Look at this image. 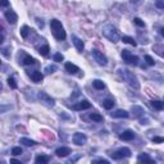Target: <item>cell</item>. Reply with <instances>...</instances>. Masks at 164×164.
<instances>
[{
  "mask_svg": "<svg viewBox=\"0 0 164 164\" xmlns=\"http://www.w3.org/2000/svg\"><path fill=\"white\" fill-rule=\"evenodd\" d=\"M50 27H51V32H53L54 37L56 40H64L65 39V31L63 28L62 23L58 19H51L50 22Z\"/></svg>",
  "mask_w": 164,
  "mask_h": 164,
  "instance_id": "cell-1",
  "label": "cell"
},
{
  "mask_svg": "<svg viewBox=\"0 0 164 164\" xmlns=\"http://www.w3.org/2000/svg\"><path fill=\"white\" fill-rule=\"evenodd\" d=\"M103 35L106 37L109 41H112V42H118L119 40H121V36H119V32L117 31L116 27L110 26V24H108V26H105L103 28Z\"/></svg>",
  "mask_w": 164,
  "mask_h": 164,
  "instance_id": "cell-2",
  "label": "cell"
},
{
  "mask_svg": "<svg viewBox=\"0 0 164 164\" xmlns=\"http://www.w3.org/2000/svg\"><path fill=\"white\" fill-rule=\"evenodd\" d=\"M119 72H121L123 80L127 81L128 85H130L131 87H133L135 90H138V89H140V83H138L137 77H136V76L133 75L132 72H130V71H127V69H119Z\"/></svg>",
  "mask_w": 164,
  "mask_h": 164,
  "instance_id": "cell-3",
  "label": "cell"
},
{
  "mask_svg": "<svg viewBox=\"0 0 164 164\" xmlns=\"http://www.w3.org/2000/svg\"><path fill=\"white\" fill-rule=\"evenodd\" d=\"M37 97H39L41 104L45 105V106H48V108H53L54 104H55L54 99H51V97L49 96L48 94H45V92H39V94H37Z\"/></svg>",
  "mask_w": 164,
  "mask_h": 164,
  "instance_id": "cell-4",
  "label": "cell"
},
{
  "mask_svg": "<svg viewBox=\"0 0 164 164\" xmlns=\"http://www.w3.org/2000/svg\"><path fill=\"white\" fill-rule=\"evenodd\" d=\"M112 157H113L114 159H122V158H128V157H131V150L128 149V147H122V149H119L117 153L112 154Z\"/></svg>",
  "mask_w": 164,
  "mask_h": 164,
  "instance_id": "cell-5",
  "label": "cell"
},
{
  "mask_svg": "<svg viewBox=\"0 0 164 164\" xmlns=\"http://www.w3.org/2000/svg\"><path fill=\"white\" fill-rule=\"evenodd\" d=\"M122 58L124 59L127 63H131V64H137L138 62V58L136 55H132L128 50H123L122 51Z\"/></svg>",
  "mask_w": 164,
  "mask_h": 164,
  "instance_id": "cell-6",
  "label": "cell"
},
{
  "mask_svg": "<svg viewBox=\"0 0 164 164\" xmlns=\"http://www.w3.org/2000/svg\"><path fill=\"white\" fill-rule=\"evenodd\" d=\"M87 141V137L86 135H83V133L81 132H77L73 135V142H75L76 145H78V146H82V145H85Z\"/></svg>",
  "mask_w": 164,
  "mask_h": 164,
  "instance_id": "cell-7",
  "label": "cell"
},
{
  "mask_svg": "<svg viewBox=\"0 0 164 164\" xmlns=\"http://www.w3.org/2000/svg\"><path fill=\"white\" fill-rule=\"evenodd\" d=\"M92 54H94L95 60L99 63L100 65H105L106 63H108V59H106V56L104 55L103 53H100L99 50H92Z\"/></svg>",
  "mask_w": 164,
  "mask_h": 164,
  "instance_id": "cell-8",
  "label": "cell"
},
{
  "mask_svg": "<svg viewBox=\"0 0 164 164\" xmlns=\"http://www.w3.org/2000/svg\"><path fill=\"white\" fill-rule=\"evenodd\" d=\"M4 17L7 18V21L9 22L10 24H14V23H17V21H18V15L15 14L13 10H7V12L4 13Z\"/></svg>",
  "mask_w": 164,
  "mask_h": 164,
  "instance_id": "cell-9",
  "label": "cell"
},
{
  "mask_svg": "<svg viewBox=\"0 0 164 164\" xmlns=\"http://www.w3.org/2000/svg\"><path fill=\"white\" fill-rule=\"evenodd\" d=\"M90 106H91V104L87 101V100H82V101L75 104L73 109H75V110H85V109H89Z\"/></svg>",
  "mask_w": 164,
  "mask_h": 164,
  "instance_id": "cell-10",
  "label": "cell"
},
{
  "mask_svg": "<svg viewBox=\"0 0 164 164\" xmlns=\"http://www.w3.org/2000/svg\"><path fill=\"white\" fill-rule=\"evenodd\" d=\"M55 154H56V157H59V158H64V157H67V155L71 154V149L69 147L62 146V147H59V149L55 150Z\"/></svg>",
  "mask_w": 164,
  "mask_h": 164,
  "instance_id": "cell-11",
  "label": "cell"
},
{
  "mask_svg": "<svg viewBox=\"0 0 164 164\" xmlns=\"http://www.w3.org/2000/svg\"><path fill=\"white\" fill-rule=\"evenodd\" d=\"M133 137H135V133H133V131H131V130L124 131V132L119 136V138H121V140H124V141H130V140H132Z\"/></svg>",
  "mask_w": 164,
  "mask_h": 164,
  "instance_id": "cell-12",
  "label": "cell"
},
{
  "mask_svg": "<svg viewBox=\"0 0 164 164\" xmlns=\"http://www.w3.org/2000/svg\"><path fill=\"white\" fill-rule=\"evenodd\" d=\"M30 76H31V80L34 82H36V83H40V82L42 81V78H44L42 73L39 72V71H35V72L30 73Z\"/></svg>",
  "mask_w": 164,
  "mask_h": 164,
  "instance_id": "cell-13",
  "label": "cell"
},
{
  "mask_svg": "<svg viewBox=\"0 0 164 164\" xmlns=\"http://www.w3.org/2000/svg\"><path fill=\"white\" fill-rule=\"evenodd\" d=\"M128 112L123 110V109H118V110H116L114 113H112V117H114V118H128Z\"/></svg>",
  "mask_w": 164,
  "mask_h": 164,
  "instance_id": "cell-14",
  "label": "cell"
},
{
  "mask_svg": "<svg viewBox=\"0 0 164 164\" xmlns=\"http://www.w3.org/2000/svg\"><path fill=\"white\" fill-rule=\"evenodd\" d=\"M65 71H67L68 73H71V75H75V73H77L78 71V67L75 64H72V63H65Z\"/></svg>",
  "mask_w": 164,
  "mask_h": 164,
  "instance_id": "cell-15",
  "label": "cell"
},
{
  "mask_svg": "<svg viewBox=\"0 0 164 164\" xmlns=\"http://www.w3.org/2000/svg\"><path fill=\"white\" fill-rule=\"evenodd\" d=\"M72 40H73V44H75L76 49H77L78 51H82V50H83L85 45H83V42H82V40H80L78 37H76V36H73Z\"/></svg>",
  "mask_w": 164,
  "mask_h": 164,
  "instance_id": "cell-16",
  "label": "cell"
},
{
  "mask_svg": "<svg viewBox=\"0 0 164 164\" xmlns=\"http://www.w3.org/2000/svg\"><path fill=\"white\" fill-rule=\"evenodd\" d=\"M150 104H151V106L154 109H157V110H162V109L164 108V104L162 101H159V100H151Z\"/></svg>",
  "mask_w": 164,
  "mask_h": 164,
  "instance_id": "cell-17",
  "label": "cell"
},
{
  "mask_svg": "<svg viewBox=\"0 0 164 164\" xmlns=\"http://www.w3.org/2000/svg\"><path fill=\"white\" fill-rule=\"evenodd\" d=\"M132 112L136 117H142L144 113H145V110L141 108V106H132Z\"/></svg>",
  "mask_w": 164,
  "mask_h": 164,
  "instance_id": "cell-18",
  "label": "cell"
},
{
  "mask_svg": "<svg viewBox=\"0 0 164 164\" xmlns=\"http://www.w3.org/2000/svg\"><path fill=\"white\" fill-rule=\"evenodd\" d=\"M103 106H104L105 109H108V110H109V109H112V108L114 106L113 99H105V100L103 101Z\"/></svg>",
  "mask_w": 164,
  "mask_h": 164,
  "instance_id": "cell-19",
  "label": "cell"
},
{
  "mask_svg": "<svg viewBox=\"0 0 164 164\" xmlns=\"http://www.w3.org/2000/svg\"><path fill=\"white\" fill-rule=\"evenodd\" d=\"M92 86H94L96 90H103L104 87H105V85H104V82H103V81H100V80H95V81H92Z\"/></svg>",
  "mask_w": 164,
  "mask_h": 164,
  "instance_id": "cell-20",
  "label": "cell"
},
{
  "mask_svg": "<svg viewBox=\"0 0 164 164\" xmlns=\"http://www.w3.org/2000/svg\"><path fill=\"white\" fill-rule=\"evenodd\" d=\"M21 144L26 145V146H34V145H36V141L30 140V138H26V137H22L21 138Z\"/></svg>",
  "mask_w": 164,
  "mask_h": 164,
  "instance_id": "cell-21",
  "label": "cell"
},
{
  "mask_svg": "<svg viewBox=\"0 0 164 164\" xmlns=\"http://www.w3.org/2000/svg\"><path fill=\"white\" fill-rule=\"evenodd\" d=\"M122 41H123V42H126V44H130V45H132V46L137 45V42H136V41L133 40L132 37H130V36H123L122 37Z\"/></svg>",
  "mask_w": 164,
  "mask_h": 164,
  "instance_id": "cell-22",
  "label": "cell"
},
{
  "mask_svg": "<svg viewBox=\"0 0 164 164\" xmlns=\"http://www.w3.org/2000/svg\"><path fill=\"white\" fill-rule=\"evenodd\" d=\"M48 162H49V157H46V155H39L36 158V163L39 164H46Z\"/></svg>",
  "mask_w": 164,
  "mask_h": 164,
  "instance_id": "cell-23",
  "label": "cell"
},
{
  "mask_svg": "<svg viewBox=\"0 0 164 164\" xmlns=\"http://www.w3.org/2000/svg\"><path fill=\"white\" fill-rule=\"evenodd\" d=\"M138 162H146V163H154V160H151L146 154L138 155Z\"/></svg>",
  "mask_w": 164,
  "mask_h": 164,
  "instance_id": "cell-24",
  "label": "cell"
},
{
  "mask_svg": "<svg viewBox=\"0 0 164 164\" xmlns=\"http://www.w3.org/2000/svg\"><path fill=\"white\" fill-rule=\"evenodd\" d=\"M90 119H92V121H95V122H103V117L100 116V114H97V113H91L90 114Z\"/></svg>",
  "mask_w": 164,
  "mask_h": 164,
  "instance_id": "cell-25",
  "label": "cell"
},
{
  "mask_svg": "<svg viewBox=\"0 0 164 164\" xmlns=\"http://www.w3.org/2000/svg\"><path fill=\"white\" fill-rule=\"evenodd\" d=\"M35 62H36V60H35L32 56H30V55H26V56L23 58V63H24L26 65H31V64H34Z\"/></svg>",
  "mask_w": 164,
  "mask_h": 164,
  "instance_id": "cell-26",
  "label": "cell"
},
{
  "mask_svg": "<svg viewBox=\"0 0 164 164\" xmlns=\"http://www.w3.org/2000/svg\"><path fill=\"white\" fill-rule=\"evenodd\" d=\"M28 32H30V28L27 26H23L21 30V36L23 37V39H26L27 36H28Z\"/></svg>",
  "mask_w": 164,
  "mask_h": 164,
  "instance_id": "cell-27",
  "label": "cell"
},
{
  "mask_svg": "<svg viewBox=\"0 0 164 164\" xmlns=\"http://www.w3.org/2000/svg\"><path fill=\"white\" fill-rule=\"evenodd\" d=\"M40 54L41 55H48L49 54V51H50V49H49V46L48 45H44V46H41L40 48Z\"/></svg>",
  "mask_w": 164,
  "mask_h": 164,
  "instance_id": "cell-28",
  "label": "cell"
},
{
  "mask_svg": "<svg viewBox=\"0 0 164 164\" xmlns=\"http://www.w3.org/2000/svg\"><path fill=\"white\" fill-rule=\"evenodd\" d=\"M12 154L15 155V157H17V155H21L22 154V149H21V147H17V146L13 147V149H12Z\"/></svg>",
  "mask_w": 164,
  "mask_h": 164,
  "instance_id": "cell-29",
  "label": "cell"
},
{
  "mask_svg": "<svg viewBox=\"0 0 164 164\" xmlns=\"http://www.w3.org/2000/svg\"><path fill=\"white\" fill-rule=\"evenodd\" d=\"M145 60L147 62V64H149V65H154V64H155V60H154V59H153L150 55H146V56H145Z\"/></svg>",
  "mask_w": 164,
  "mask_h": 164,
  "instance_id": "cell-30",
  "label": "cell"
},
{
  "mask_svg": "<svg viewBox=\"0 0 164 164\" xmlns=\"http://www.w3.org/2000/svg\"><path fill=\"white\" fill-rule=\"evenodd\" d=\"M153 141H154L155 144H162V142H164V137H159V136H155V137L153 138Z\"/></svg>",
  "mask_w": 164,
  "mask_h": 164,
  "instance_id": "cell-31",
  "label": "cell"
},
{
  "mask_svg": "<svg viewBox=\"0 0 164 164\" xmlns=\"http://www.w3.org/2000/svg\"><path fill=\"white\" fill-rule=\"evenodd\" d=\"M155 5H157L159 9H164V0H157V1H155Z\"/></svg>",
  "mask_w": 164,
  "mask_h": 164,
  "instance_id": "cell-32",
  "label": "cell"
},
{
  "mask_svg": "<svg viewBox=\"0 0 164 164\" xmlns=\"http://www.w3.org/2000/svg\"><path fill=\"white\" fill-rule=\"evenodd\" d=\"M63 59H64V56H63L62 54H59V53L54 55V60H55V62H58V63H59V62H62Z\"/></svg>",
  "mask_w": 164,
  "mask_h": 164,
  "instance_id": "cell-33",
  "label": "cell"
},
{
  "mask_svg": "<svg viewBox=\"0 0 164 164\" xmlns=\"http://www.w3.org/2000/svg\"><path fill=\"white\" fill-rule=\"evenodd\" d=\"M8 83H9V86L12 87V89H17V83H15V81L13 80V78H9V80H8Z\"/></svg>",
  "mask_w": 164,
  "mask_h": 164,
  "instance_id": "cell-34",
  "label": "cell"
},
{
  "mask_svg": "<svg viewBox=\"0 0 164 164\" xmlns=\"http://www.w3.org/2000/svg\"><path fill=\"white\" fill-rule=\"evenodd\" d=\"M133 22H135V23L137 24V26H140V27H145V23H144V21H141L140 18H135V19H133Z\"/></svg>",
  "mask_w": 164,
  "mask_h": 164,
  "instance_id": "cell-35",
  "label": "cell"
},
{
  "mask_svg": "<svg viewBox=\"0 0 164 164\" xmlns=\"http://www.w3.org/2000/svg\"><path fill=\"white\" fill-rule=\"evenodd\" d=\"M55 69H56V67H55V65H49V67H48V68H46V71H48V72H49V73L54 72V71H55Z\"/></svg>",
  "mask_w": 164,
  "mask_h": 164,
  "instance_id": "cell-36",
  "label": "cell"
},
{
  "mask_svg": "<svg viewBox=\"0 0 164 164\" xmlns=\"http://www.w3.org/2000/svg\"><path fill=\"white\" fill-rule=\"evenodd\" d=\"M0 4H1V7H8V4H9V3H8V0H1V1H0Z\"/></svg>",
  "mask_w": 164,
  "mask_h": 164,
  "instance_id": "cell-37",
  "label": "cell"
},
{
  "mask_svg": "<svg viewBox=\"0 0 164 164\" xmlns=\"http://www.w3.org/2000/svg\"><path fill=\"white\" fill-rule=\"evenodd\" d=\"M36 23L39 24V27H44V22L40 21V19H36Z\"/></svg>",
  "mask_w": 164,
  "mask_h": 164,
  "instance_id": "cell-38",
  "label": "cell"
},
{
  "mask_svg": "<svg viewBox=\"0 0 164 164\" xmlns=\"http://www.w3.org/2000/svg\"><path fill=\"white\" fill-rule=\"evenodd\" d=\"M10 162H12V163H17V164H21V162H18V160H15V159H12V160H10Z\"/></svg>",
  "mask_w": 164,
  "mask_h": 164,
  "instance_id": "cell-39",
  "label": "cell"
},
{
  "mask_svg": "<svg viewBox=\"0 0 164 164\" xmlns=\"http://www.w3.org/2000/svg\"><path fill=\"white\" fill-rule=\"evenodd\" d=\"M160 34H162L163 36H164V28H162V30H160Z\"/></svg>",
  "mask_w": 164,
  "mask_h": 164,
  "instance_id": "cell-40",
  "label": "cell"
},
{
  "mask_svg": "<svg viewBox=\"0 0 164 164\" xmlns=\"http://www.w3.org/2000/svg\"><path fill=\"white\" fill-rule=\"evenodd\" d=\"M163 56H164V54H163Z\"/></svg>",
  "mask_w": 164,
  "mask_h": 164,
  "instance_id": "cell-41",
  "label": "cell"
}]
</instances>
